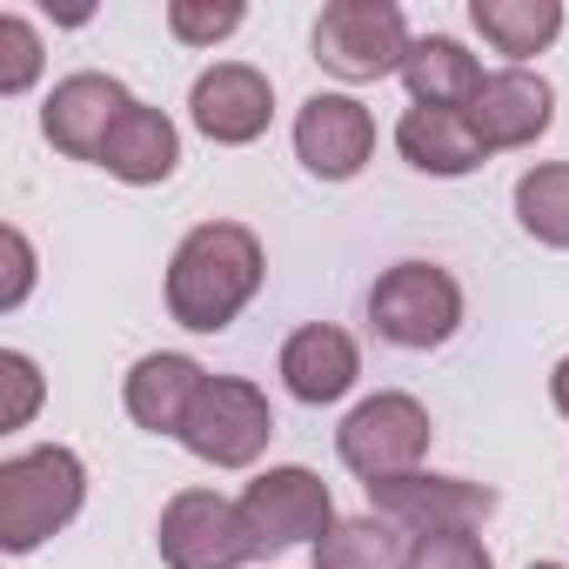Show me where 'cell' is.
<instances>
[{
	"mask_svg": "<svg viewBox=\"0 0 569 569\" xmlns=\"http://www.w3.org/2000/svg\"><path fill=\"white\" fill-rule=\"evenodd\" d=\"M0 389H8V402H0V429H28L34 422V409H41V369H34V356H21V349H8L0 356Z\"/></svg>",
	"mask_w": 569,
	"mask_h": 569,
	"instance_id": "cell-24",
	"label": "cell"
},
{
	"mask_svg": "<svg viewBox=\"0 0 569 569\" xmlns=\"http://www.w3.org/2000/svg\"><path fill=\"white\" fill-rule=\"evenodd\" d=\"M134 108V94L114 74H68L48 108H41V134L68 154V161H101V141L114 134V121Z\"/></svg>",
	"mask_w": 569,
	"mask_h": 569,
	"instance_id": "cell-13",
	"label": "cell"
},
{
	"mask_svg": "<svg viewBox=\"0 0 569 569\" xmlns=\"http://www.w3.org/2000/svg\"><path fill=\"white\" fill-rule=\"evenodd\" d=\"M409 569H496V556L482 549V536H416Z\"/></svg>",
	"mask_w": 569,
	"mask_h": 569,
	"instance_id": "cell-25",
	"label": "cell"
},
{
	"mask_svg": "<svg viewBox=\"0 0 569 569\" xmlns=\"http://www.w3.org/2000/svg\"><path fill=\"white\" fill-rule=\"evenodd\" d=\"M429 409L402 389H382L369 402H356L336 429V456L349 476H362V489L376 482H396V476H416L422 456H429Z\"/></svg>",
	"mask_w": 569,
	"mask_h": 569,
	"instance_id": "cell-4",
	"label": "cell"
},
{
	"mask_svg": "<svg viewBox=\"0 0 569 569\" xmlns=\"http://www.w3.org/2000/svg\"><path fill=\"white\" fill-rule=\"evenodd\" d=\"M469 21H476V34H482L496 54H509L516 68H522L529 54H542V48L562 34V8H556V0H469Z\"/></svg>",
	"mask_w": 569,
	"mask_h": 569,
	"instance_id": "cell-19",
	"label": "cell"
},
{
	"mask_svg": "<svg viewBox=\"0 0 569 569\" xmlns=\"http://www.w3.org/2000/svg\"><path fill=\"white\" fill-rule=\"evenodd\" d=\"M201 382H208V369L188 362V356H141V362L128 369L121 402H128L134 429H148V436H181L188 416H194Z\"/></svg>",
	"mask_w": 569,
	"mask_h": 569,
	"instance_id": "cell-15",
	"label": "cell"
},
{
	"mask_svg": "<svg viewBox=\"0 0 569 569\" xmlns=\"http://www.w3.org/2000/svg\"><path fill=\"white\" fill-rule=\"evenodd\" d=\"M268 436H274V409L241 376H208L194 396V416L181 429L188 456H201L208 469H248L268 449Z\"/></svg>",
	"mask_w": 569,
	"mask_h": 569,
	"instance_id": "cell-7",
	"label": "cell"
},
{
	"mask_svg": "<svg viewBox=\"0 0 569 569\" xmlns=\"http://www.w3.org/2000/svg\"><path fill=\"white\" fill-rule=\"evenodd\" d=\"M516 221L542 248H569V161H536L516 181Z\"/></svg>",
	"mask_w": 569,
	"mask_h": 569,
	"instance_id": "cell-21",
	"label": "cell"
},
{
	"mask_svg": "<svg viewBox=\"0 0 569 569\" xmlns=\"http://www.w3.org/2000/svg\"><path fill=\"white\" fill-rule=\"evenodd\" d=\"M248 21L241 0H168V34L181 48H214Z\"/></svg>",
	"mask_w": 569,
	"mask_h": 569,
	"instance_id": "cell-22",
	"label": "cell"
},
{
	"mask_svg": "<svg viewBox=\"0 0 569 569\" xmlns=\"http://www.w3.org/2000/svg\"><path fill=\"white\" fill-rule=\"evenodd\" d=\"M396 148L416 174H436V181H456V174H476L489 161V148L476 141L469 114L462 108H409L396 121Z\"/></svg>",
	"mask_w": 569,
	"mask_h": 569,
	"instance_id": "cell-16",
	"label": "cell"
},
{
	"mask_svg": "<svg viewBox=\"0 0 569 569\" xmlns=\"http://www.w3.org/2000/svg\"><path fill=\"white\" fill-rule=\"evenodd\" d=\"M529 569H562V562H529Z\"/></svg>",
	"mask_w": 569,
	"mask_h": 569,
	"instance_id": "cell-28",
	"label": "cell"
},
{
	"mask_svg": "<svg viewBox=\"0 0 569 569\" xmlns=\"http://www.w3.org/2000/svg\"><path fill=\"white\" fill-rule=\"evenodd\" d=\"M369 329L389 349H442L462 329V289L436 261H396L369 289Z\"/></svg>",
	"mask_w": 569,
	"mask_h": 569,
	"instance_id": "cell-3",
	"label": "cell"
},
{
	"mask_svg": "<svg viewBox=\"0 0 569 569\" xmlns=\"http://www.w3.org/2000/svg\"><path fill=\"white\" fill-rule=\"evenodd\" d=\"M376 516H389L396 529L409 536H476L489 516H496V489L489 482H469V476H396V482H376L369 489Z\"/></svg>",
	"mask_w": 569,
	"mask_h": 569,
	"instance_id": "cell-9",
	"label": "cell"
},
{
	"mask_svg": "<svg viewBox=\"0 0 569 569\" xmlns=\"http://www.w3.org/2000/svg\"><path fill=\"white\" fill-rule=\"evenodd\" d=\"M188 114H194V128H201L214 148H248V141H261L268 121H274V88H268V74L248 68V61H214V68L194 81Z\"/></svg>",
	"mask_w": 569,
	"mask_h": 569,
	"instance_id": "cell-11",
	"label": "cell"
},
{
	"mask_svg": "<svg viewBox=\"0 0 569 569\" xmlns=\"http://www.w3.org/2000/svg\"><path fill=\"white\" fill-rule=\"evenodd\" d=\"M261 296V241L241 221H201L168 261V316L194 336H221Z\"/></svg>",
	"mask_w": 569,
	"mask_h": 569,
	"instance_id": "cell-1",
	"label": "cell"
},
{
	"mask_svg": "<svg viewBox=\"0 0 569 569\" xmlns=\"http://www.w3.org/2000/svg\"><path fill=\"white\" fill-rule=\"evenodd\" d=\"M476 141L489 154H509V148H536L556 121V88L536 74V68H502L476 88V101L462 108Z\"/></svg>",
	"mask_w": 569,
	"mask_h": 569,
	"instance_id": "cell-12",
	"label": "cell"
},
{
	"mask_svg": "<svg viewBox=\"0 0 569 569\" xmlns=\"http://www.w3.org/2000/svg\"><path fill=\"white\" fill-rule=\"evenodd\" d=\"M41 74V34L21 14H0V94H28Z\"/></svg>",
	"mask_w": 569,
	"mask_h": 569,
	"instance_id": "cell-23",
	"label": "cell"
},
{
	"mask_svg": "<svg viewBox=\"0 0 569 569\" xmlns=\"http://www.w3.org/2000/svg\"><path fill=\"white\" fill-rule=\"evenodd\" d=\"M0 248H8V289H0V309H21V302H28V289H34V248H28V234H21V228L0 234Z\"/></svg>",
	"mask_w": 569,
	"mask_h": 569,
	"instance_id": "cell-26",
	"label": "cell"
},
{
	"mask_svg": "<svg viewBox=\"0 0 569 569\" xmlns=\"http://www.w3.org/2000/svg\"><path fill=\"white\" fill-rule=\"evenodd\" d=\"M94 168H108V174L128 181V188H154V181H168V174L181 168V134H174V121H168L161 108L134 101V108L114 121V134L101 141V161H94Z\"/></svg>",
	"mask_w": 569,
	"mask_h": 569,
	"instance_id": "cell-17",
	"label": "cell"
},
{
	"mask_svg": "<svg viewBox=\"0 0 569 569\" xmlns=\"http://www.w3.org/2000/svg\"><path fill=\"white\" fill-rule=\"evenodd\" d=\"M241 516H248V536L268 549H296V542H322L336 529V496L316 469L302 462H281V469H261L248 489H241Z\"/></svg>",
	"mask_w": 569,
	"mask_h": 569,
	"instance_id": "cell-8",
	"label": "cell"
},
{
	"mask_svg": "<svg viewBox=\"0 0 569 569\" xmlns=\"http://www.w3.org/2000/svg\"><path fill=\"white\" fill-rule=\"evenodd\" d=\"M154 549L168 569H241L261 556V542L248 536L241 502L214 496V489H181L168 496L161 522H154Z\"/></svg>",
	"mask_w": 569,
	"mask_h": 569,
	"instance_id": "cell-6",
	"label": "cell"
},
{
	"mask_svg": "<svg viewBox=\"0 0 569 569\" xmlns=\"http://www.w3.org/2000/svg\"><path fill=\"white\" fill-rule=\"evenodd\" d=\"M409 549H416V536L369 509V516L336 522L316 542V569H409Z\"/></svg>",
	"mask_w": 569,
	"mask_h": 569,
	"instance_id": "cell-20",
	"label": "cell"
},
{
	"mask_svg": "<svg viewBox=\"0 0 569 569\" xmlns=\"http://www.w3.org/2000/svg\"><path fill=\"white\" fill-rule=\"evenodd\" d=\"M549 396H556V409L569 416V356H562V362L549 369Z\"/></svg>",
	"mask_w": 569,
	"mask_h": 569,
	"instance_id": "cell-27",
	"label": "cell"
},
{
	"mask_svg": "<svg viewBox=\"0 0 569 569\" xmlns=\"http://www.w3.org/2000/svg\"><path fill=\"white\" fill-rule=\"evenodd\" d=\"M409 21L396 0H329L322 21H316V61L362 88V81H382V74H402L409 61Z\"/></svg>",
	"mask_w": 569,
	"mask_h": 569,
	"instance_id": "cell-5",
	"label": "cell"
},
{
	"mask_svg": "<svg viewBox=\"0 0 569 569\" xmlns=\"http://www.w3.org/2000/svg\"><path fill=\"white\" fill-rule=\"evenodd\" d=\"M88 502V462L68 442H41L0 462V549L28 556L61 536Z\"/></svg>",
	"mask_w": 569,
	"mask_h": 569,
	"instance_id": "cell-2",
	"label": "cell"
},
{
	"mask_svg": "<svg viewBox=\"0 0 569 569\" xmlns=\"http://www.w3.org/2000/svg\"><path fill=\"white\" fill-rule=\"evenodd\" d=\"M356 376H362V349L336 322H309V329H296L281 342V382H289V396L309 402V409L342 402L356 389Z\"/></svg>",
	"mask_w": 569,
	"mask_h": 569,
	"instance_id": "cell-14",
	"label": "cell"
},
{
	"mask_svg": "<svg viewBox=\"0 0 569 569\" xmlns=\"http://www.w3.org/2000/svg\"><path fill=\"white\" fill-rule=\"evenodd\" d=\"M482 81H489L482 61L449 34H422L409 48V61H402V88H409L416 108H469Z\"/></svg>",
	"mask_w": 569,
	"mask_h": 569,
	"instance_id": "cell-18",
	"label": "cell"
},
{
	"mask_svg": "<svg viewBox=\"0 0 569 569\" xmlns=\"http://www.w3.org/2000/svg\"><path fill=\"white\" fill-rule=\"evenodd\" d=\"M376 154V114L356 94H309L296 114V161L316 181H356Z\"/></svg>",
	"mask_w": 569,
	"mask_h": 569,
	"instance_id": "cell-10",
	"label": "cell"
}]
</instances>
